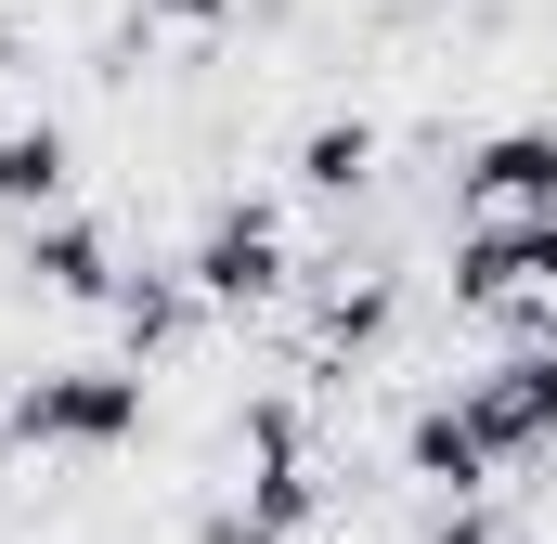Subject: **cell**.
I'll list each match as a JSON object with an SVG mask.
<instances>
[{
	"mask_svg": "<svg viewBox=\"0 0 557 544\" xmlns=\"http://www.w3.org/2000/svg\"><path fill=\"white\" fill-rule=\"evenodd\" d=\"M143 415H156L143 363H39L0 390V441L13 454H131Z\"/></svg>",
	"mask_w": 557,
	"mask_h": 544,
	"instance_id": "1",
	"label": "cell"
},
{
	"mask_svg": "<svg viewBox=\"0 0 557 544\" xmlns=\"http://www.w3.org/2000/svg\"><path fill=\"white\" fill-rule=\"evenodd\" d=\"M234 454H247V480L208 506V544H298L311 519H324V467H311L285 390H260V403L234 415Z\"/></svg>",
	"mask_w": 557,
	"mask_h": 544,
	"instance_id": "2",
	"label": "cell"
},
{
	"mask_svg": "<svg viewBox=\"0 0 557 544\" xmlns=\"http://www.w3.org/2000/svg\"><path fill=\"white\" fill-rule=\"evenodd\" d=\"M182 285H195V311H273L285 285H298V247H285V208L273 195H208V221L182 234Z\"/></svg>",
	"mask_w": 557,
	"mask_h": 544,
	"instance_id": "3",
	"label": "cell"
},
{
	"mask_svg": "<svg viewBox=\"0 0 557 544\" xmlns=\"http://www.w3.org/2000/svg\"><path fill=\"white\" fill-rule=\"evenodd\" d=\"M454 311H480V324H532L557 337V221H454Z\"/></svg>",
	"mask_w": 557,
	"mask_h": 544,
	"instance_id": "4",
	"label": "cell"
},
{
	"mask_svg": "<svg viewBox=\"0 0 557 544\" xmlns=\"http://www.w3.org/2000/svg\"><path fill=\"white\" fill-rule=\"evenodd\" d=\"M454 415L480 428V454H493V467L557 454V337H506L480 376H454Z\"/></svg>",
	"mask_w": 557,
	"mask_h": 544,
	"instance_id": "5",
	"label": "cell"
},
{
	"mask_svg": "<svg viewBox=\"0 0 557 544\" xmlns=\"http://www.w3.org/2000/svg\"><path fill=\"white\" fill-rule=\"evenodd\" d=\"M454 195H467V221H557V118L480 131L467 169H454Z\"/></svg>",
	"mask_w": 557,
	"mask_h": 544,
	"instance_id": "6",
	"label": "cell"
},
{
	"mask_svg": "<svg viewBox=\"0 0 557 544\" xmlns=\"http://www.w3.org/2000/svg\"><path fill=\"white\" fill-rule=\"evenodd\" d=\"M13 272H26L39 298H78V311H117V285H131L117 234H104L91 208H52V221H26V234H13Z\"/></svg>",
	"mask_w": 557,
	"mask_h": 544,
	"instance_id": "7",
	"label": "cell"
},
{
	"mask_svg": "<svg viewBox=\"0 0 557 544\" xmlns=\"http://www.w3.org/2000/svg\"><path fill=\"white\" fill-rule=\"evenodd\" d=\"M376 169H389V131H376V118H311V131L285 143V182H298V208H324V221H350V208L376 195Z\"/></svg>",
	"mask_w": 557,
	"mask_h": 544,
	"instance_id": "8",
	"label": "cell"
},
{
	"mask_svg": "<svg viewBox=\"0 0 557 544\" xmlns=\"http://www.w3.org/2000/svg\"><path fill=\"white\" fill-rule=\"evenodd\" d=\"M52 208H78V131L65 118H0V221L26 234Z\"/></svg>",
	"mask_w": 557,
	"mask_h": 544,
	"instance_id": "9",
	"label": "cell"
},
{
	"mask_svg": "<svg viewBox=\"0 0 557 544\" xmlns=\"http://www.w3.org/2000/svg\"><path fill=\"white\" fill-rule=\"evenodd\" d=\"M403 480H428V493H441V506H480V493H493V480H506V467H493V454H480V428H467V415H454V390H428V403L403 415Z\"/></svg>",
	"mask_w": 557,
	"mask_h": 544,
	"instance_id": "10",
	"label": "cell"
},
{
	"mask_svg": "<svg viewBox=\"0 0 557 544\" xmlns=\"http://www.w3.org/2000/svg\"><path fill=\"white\" fill-rule=\"evenodd\" d=\"M311 324H324L337 350H376V337H389V285H324V298H311Z\"/></svg>",
	"mask_w": 557,
	"mask_h": 544,
	"instance_id": "11",
	"label": "cell"
},
{
	"mask_svg": "<svg viewBox=\"0 0 557 544\" xmlns=\"http://www.w3.org/2000/svg\"><path fill=\"white\" fill-rule=\"evenodd\" d=\"M131 13L156 26V39H221V26H234L247 0H131Z\"/></svg>",
	"mask_w": 557,
	"mask_h": 544,
	"instance_id": "12",
	"label": "cell"
},
{
	"mask_svg": "<svg viewBox=\"0 0 557 544\" xmlns=\"http://www.w3.org/2000/svg\"><path fill=\"white\" fill-rule=\"evenodd\" d=\"M428 544H532V532L493 519V506H441V532H428Z\"/></svg>",
	"mask_w": 557,
	"mask_h": 544,
	"instance_id": "13",
	"label": "cell"
},
{
	"mask_svg": "<svg viewBox=\"0 0 557 544\" xmlns=\"http://www.w3.org/2000/svg\"><path fill=\"white\" fill-rule=\"evenodd\" d=\"M26 78V26H13V0H0V91Z\"/></svg>",
	"mask_w": 557,
	"mask_h": 544,
	"instance_id": "14",
	"label": "cell"
}]
</instances>
